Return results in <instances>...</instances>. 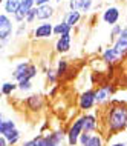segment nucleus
Instances as JSON below:
<instances>
[{"instance_id": "f257e3e1", "label": "nucleus", "mask_w": 127, "mask_h": 146, "mask_svg": "<svg viewBox=\"0 0 127 146\" xmlns=\"http://www.w3.org/2000/svg\"><path fill=\"white\" fill-rule=\"evenodd\" d=\"M109 108L104 111L103 128L109 135H116L127 129V105L120 100H110Z\"/></svg>"}, {"instance_id": "20e7f679", "label": "nucleus", "mask_w": 127, "mask_h": 146, "mask_svg": "<svg viewBox=\"0 0 127 146\" xmlns=\"http://www.w3.org/2000/svg\"><path fill=\"white\" fill-rule=\"evenodd\" d=\"M14 35V22L5 13L0 14V43H6L13 38Z\"/></svg>"}, {"instance_id": "dca6fc26", "label": "nucleus", "mask_w": 127, "mask_h": 146, "mask_svg": "<svg viewBox=\"0 0 127 146\" xmlns=\"http://www.w3.org/2000/svg\"><path fill=\"white\" fill-rule=\"evenodd\" d=\"M101 60L104 63H107V65H115V63H118L121 60V57L115 52V49L112 48V46H109V48H106L104 51H103Z\"/></svg>"}, {"instance_id": "c9c22d12", "label": "nucleus", "mask_w": 127, "mask_h": 146, "mask_svg": "<svg viewBox=\"0 0 127 146\" xmlns=\"http://www.w3.org/2000/svg\"><path fill=\"white\" fill-rule=\"evenodd\" d=\"M3 118H5V114H3L2 111H0V120H3Z\"/></svg>"}, {"instance_id": "f3484780", "label": "nucleus", "mask_w": 127, "mask_h": 146, "mask_svg": "<svg viewBox=\"0 0 127 146\" xmlns=\"http://www.w3.org/2000/svg\"><path fill=\"white\" fill-rule=\"evenodd\" d=\"M83 17L81 13H78V11H67V13H64V17H63V22L67 23V25L70 26V28H74V26H77L78 23H80Z\"/></svg>"}, {"instance_id": "4c0bfd02", "label": "nucleus", "mask_w": 127, "mask_h": 146, "mask_svg": "<svg viewBox=\"0 0 127 146\" xmlns=\"http://www.w3.org/2000/svg\"><path fill=\"white\" fill-rule=\"evenodd\" d=\"M3 2H5V0H0V5H3Z\"/></svg>"}, {"instance_id": "6ab92c4d", "label": "nucleus", "mask_w": 127, "mask_h": 146, "mask_svg": "<svg viewBox=\"0 0 127 146\" xmlns=\"http://www.w3.org/2000/svg\"><path fill=\"white\" fill-rule=\"evenodd\" d=\"M112 48L121 58L127 57V38H118L115 43H112Z\"/></svg>"}, {"instance_id": "cd10ccee", "label": "nucleus", "mask_w": 127, "mask_h": 146, "mask_svg": "<svg viewBox=\"0 0 127 146\" xmlns=\"http://www.w3.org/2000/svg\"><path fill=\"white\" fill-rule=\"evenodd\" d=\"M45 74H46V78H47V82H49V85H55L58 82V76H57V72H55V69H45Z\"/></svg>"}, {"instance_id": "b1692460", "label": "nucleus", "mask_w": 127, "mask_h": 146, "mask_svg": "<svg viewBox=\"0 0 127 146\" xmlns=\"http://www.w3.org/2000/svg\"><path fill=\"white\" fill-rule=\"evenodd\" d=\"M84 146H104V137L100 132H93Z\"/></svg>"}, {"instance_id": "0eeeda50", "label": "nucleus", "mask_w": 127, "mask_h": 146, "mask_svg": "<svg viewBox=\"0 0 127 146\" xmlns=\"http://www.w3.org/2000/svg\"><path fill=\"white\" fill-rule=\"evenodd\" d=\"M95 106H97V103H95V89L83 91L78 97V109L81 112H90Z\"/></svg>"}, {"instance_id": "2eb2a0df", "label": "nucleus", "mask_w": 127, "mask_h": 146, "mask_svg": "<svg viewBox=\"0 0 127 146\" xmlns=\"http://www.w3.org/2000/svg\"><path fill=\"white\" fill-rule=\"evenodd\" d=\"M37 8V20L38 22H49L55 14V8L52 5H41Z\"/></svg>"}, {"instance_id": "2f4dec72", "label": "nucleus", "mask_w": 127, "mask_h": 146, "mask_svg": "<svg viewBox=\"0 0 127 146\" xmlns=\"http://www.w3.org/2000/svg\"><path fill=\"white\" fill-rule=\"evenodd\" d=\"M41 5H51V0H35V6H41Z\"/></svg>"}, {"instance_id": "1a4fd4ad", "label": "nucleus", "mask_w": 127, "mask_h": 146, "mask_svg": "<svg viewBox=\"0 0 127 146\" xmlns=\"http://www.w3.org/2000/svg\"><path fill=\"white\" fill-rule=\"evenodd\" d=\"M34 38L37 40H45V38H51L54 35V25L49 22H41L40 25H37L32 31Z\"/></svg>"}, {"instance_id": "412c9836", "label": "nucleus", "mask_w": 127, "mask_h": 146, "mask_svg": "<svg viewBox=\"0 0 127 146\" xmlns=\"http://www.w3.org/2000/svg\"><path fill=\"white\" fill-rule=\"evenodd\" d=\"M5 139H6V141H8V145H9V146H17L18 143H20V140H22L20 129H18V128L13 129L11 132H8L5 135Z\"/></svg>"}, {"instance_id": "7ed1b4c3", "label": "nucleus", "mask_w": 127, "mask_h": 146, "mask_svg": "<svg viewBox=\"0 0 127 146\" xmlns=\"http://www.w3.org/2000/svg\"><path fill=\"white\" fill-rule=\"evenodd\" d=\"M66 139V131L55 129L46 134H38V146H60Z\"/></svg>"}, {"instance_id": "a878e982", "label": "nucleus", "mask_w": 127, "mask_h": 146, "mask_svg": "<svg viewBox=\"0 0 127 146\" xmlns=\"http://www.w3.org/2000/svg\"><path fill=\"white\" fill-rule=\"evenodd\" d=\"M121 29H122V26L120 25V23H116V25H113V26H112V29H110V35H109L110 43H115V42L118 40V38H120Z\"/></svg>"}, {"instance_id": "393cba45", "label": "nucleus", "mask_w": 127, "mask_h": 146, "mask_svg": "<svg viewBox=\"0 0 127 146\" xmlns=\"http://www.w3.org/2000/svg\"><path fill=\"white\" fill-rule=\"evenodd\" d=\"M67 71H69V63H67V60L66 58H60V60L57 62V68H55V72H57L58 78L64 77Z\"/></svg>"}, {"instance_id": "9b49d317", "label": "nucleus", "mask_w": 127, "mask_h": 146, "mask_svg": "<svg viewBox=\"0 0 127 146\" xmlns=\"http://www.w3.org/2000/svg\"><path fill=\"white\" fill-rule=\"evenodd\" d=\"M35 6V0H22V5L18 8V11L13 15L14 19V23H23L25 22V17L28 14V11L32 9Z\"/></svg>"}, {"instance_id": "58836bf2", "label": "nucleus", "mask_w": 127, "mask_h": 146, "mask_svg": "<svg viewBox=\"0 0 127 146\" xmlns=\"http://www.w3.org/2000/svg\"><path fill=\"white\" fill-rule=\"evenodd\" d=\"M126 146H127V141H126Z\"/></svg>"}, {"instance_id": "473e14b6", "label": "nucleus", "mask_w": 127, "mask_h": 146, "mask_svg": "<svg viewBox=\"0 0 127 146\" xmlns=\"http://www.w3.org/2000/svg\"><path fill=\"white\" fill-rule=\"evenodd\" d=\"M120 38H127V23L124 26H122V29H121V35H120Z\"/></svg>"}, {"instance_id": "4be33fe9", "label": "nucleus", "mask_w": 127, "mask_h": 146, "mask_svg": "<svg viewBox=\"0 0 127 146\" xmlns=\"http://www.w3.org/2000/svg\"><path fill=\"white\" fill-rule=\"evenodd\" d=\"M17 91V82H3L0 86V94L3 97H9Z\"/></svg>"}, {"instance_id": "a211bd4d", "label": "nucleus", "mask_w": 127, "mask_h": 146, "mask_svg": "<svg viewBox=\"0 0 127 146\" xmlns=\"http://www.w3.org/2000/svg\"><path fill=\"white\" fill-rule=\"evenodd\" d=\"M20 5H22V0H5V2H3V9H5V14L14 15L18 11Z\"/></svg>"}, {"instance_id": "ddd939ff", "label": "nucleus", "mask_w": 127, "mask_h": 146, "mask_svg": "<svg viewBox=\"0 0 127 146\" xmlns=\"http://www.w3.org/2000/svg\"><path fill=\"white\" fill-rule=\"evenodd\" d=\"M98 129V118L95 114L84 112L83 114V132H89L93 134Z\"/></svg>"}, {"instance_id": "f8f14e48", "label": "nucleus", "mask_w": 127, "mask_h": 146, "mask_svg": "<svg viewBox=\"0 0 127 146\" xmlns=\"http://www.w3.org/2000/svg\"><path fill=\"white\" fill-rule=\"evenodd\" d=\"M69 9L70 11H78L81 14L90 13L93 6V0H69Z\"/></svg>"}, {"instance_id": "6e6552de", "label": "nucleus", "mask_w": 127, "mask_h": 146, "mask_svg": "<svg viewBox=\"0 0 127 146\" xmlns=\"http://www.w3.org/2000/svg\"><path fill=\"white\" fill-rule=\"evenodd\" d=\"M23 103H25L26 109L29 112L38 114L43 108H45V97H43L41 94H31V96H28L25 100H23Z\"/></svg>"}, {"instance_id": "423d86ee", "label": "nucleus", "mask_w": 127, "mask_h": 146, "mask_svg": "<svg viewBox=\"0 0 127 146\" xmlns=\"http://www.w3.org/2000/svg\"><path fill=\"white\" fill-rule=\"evenodd\" d=\"M115 94V86L107 83V85H101L100 88L95 89V103L97 106H104L112 100V96Z\"/></svg>"}, {"instance_id": "7c9ffc66", "label": "nucleus", "mask_w": 127, "mask_h": 146, "mask_svg": "<svg viewBox=\"0 0 127 146\" xmlns=\"http://www.w3.org/2000/svg\"><path fill=\"white\" fill-rule=\"evenodd\" d=\"M22 146H38V135H35L29 140H25L22 143Z\"/></svg>"}, {"instance_id": "f704fd0d", "label": "nucleus", "mask_w": 127, "mask_h": 146, "mask_svg": "<svg viewBox=\"0 0 127 146\" xmlns=\"http://www.w3.org/2000/svg\"><path fill=\"white\" fill-rule=\"evenodd\" d=\"M110 146H126L124 141H115V143H112Z\"/></svg>"}, {"instance_id": "39448f33", "label": "nucleus", "mask_w": 127, "mask_h": 146, "mask_svg": "<svg viewBox=\"0 0 127 146\" xmlns=\"http://www.w3.org/2000/svg\"><path fill=\"white\" fill-rule=\"evenodd\" d=\"M83 132V115H80L78 118H75L72 121V125L69 126V129L66 131V140L69 146H77L78 145V139H80Z\"/></svg>"}, {"instance_id": "f03ea898", "label": "nucleus", "mask_w": 127, "mask_h": 146, "mask_svg": "<svg viewBox=\"0 0 127 146\" xmlns=\"http://www.w3.org/2000/svg\"><path fill=\"white\" fill-rule=\"evenodd\" d=\"M37 74H38V68L34 63L23 60V62H18L17 65L14 66V71L11 72V76H13L14 82H23V80L32 82L34 78L37 77Z\"/></svg>"}, {"instance_id": "bb28decb", "label": "nucleus", "mask_w": 127, "mask_h": 146, "mask_svg": "<svg viewBox=\"0 0 127 146\" xmlns=\"http://www.w3.org/2000/svg\"><path fill=\"white\" fill-rule=\"evenodd\" d=\"M34 88L32 82L29 80H23V82H17V91H20V92H31Z\"/></svg>"}, {"instance_id": "aec40b11", "label": "nucleus", "mask_w": 127, "mask_h": 146, "mask_svg": "<svg viewBox=\"0 0 127 146\" xmlns=\"http://www.w3.org/2000/svg\"><path fill=\"white\" fill-rule=\"evenodd\" d=\"M15 128H17V125H15V121L13 118H3V120H0V135L5 137L8 132H11Z\"/></svg>"}, {"instance_id": "c756f323", "label": "nucleus", "mask_w": 127, "mask_h": 146, "mask_svg": "<svg viewBox=\"0 0 127 146\" xmlns=\"http://www.w3.org/2000/svg\"><path fill=\"white\" fill-rule=\"evenodd\" d=\"M25 33H26V23H25V22H23V23H18V28L14 31V35H15V37H22Z\"/></svg>"}, {"instance_id": "9d476101", "label": "nucleus", "mask_w": 127, "mask_h": 146, "mask_svg": "<svg viewBox=\"0 0 127 146\" xmlns=\"http://www.w3.org/2000/svg\"><path fill=\"white\" fill-rule=\"evenodd\" d=\"M121 19V11L118 6H109L104 9V13H103V22L107 23L109 26H113L116 25L118 22H120Z\"/></svg>"}, {"instance_id": "4468645a", "label": "nucleus", "mask_w": 127, "mask_h": 146, "mask_svg": "<svg viewBox=\"0 0 127 146\" xmlns=\"http://www.w3.org/2000/svg\"><path fill=\"white\" fill-rule=\"evenodd\" d=\"M72 48V34H64L60 35L55 42V51L58 54H66Z\"/></svg>"}, {"instance_id": "72a5a7b5", "label": "nucleus", "mask_w": 127, "mask_h": 146, "mask_svg": "<svg viewBox=\"0 0 127 146\" xmlns=\"http://www.w3.org/2000/svg\"><path fill=\"white\" fill-rule=\"evenodd\" d=\"M0 146H9V145H8V141H6V139L3 135H0Z\"/></svg>"}, {"instance_id": "5701e85b", "label": "nucleus", "mask_w": 127, "mask_h": 146, "mask_svg": "<svg viewBox=\"0 0 127 146\" xmlns=\"http://www.w3.org/2000/svg\"><path fill=\"white\" fill-rule=\"evenodd\" d=\"M64 34H72V28L63 20L55 23L54 25V35H58V37H60V35H64Z\"/></svg>"}, {"instance_id": "c85d7f7f", "label": "nucleus", "mask_w": 127, "mask_h": 146, "mask_svg": "<svg viewBox=\"0 0 127 146\" xmlns=\"http://www.w3.org/2000/svg\"><path fill=\"white\" fill-rule=\"evenodd\" d=\"M35 20H37V8H32V9H29L28 11V14H26V17H25V23L28 25V23H34Z\"/></svg>"}, {"instance_id": "e433bc0d", "label": "nucleus", "mask_w": 127, "mask_h": 146, "mask_svg": "<svg viewBox=\"0 0 127 146\" xmlns=\"http://www.w3.org/2000/svg\"><path fill=\"white\" fill-rule=\"evenodd\" d=\"M55 2H57V3H61V2H64V0H55ZM67 2H69V0H67Z\"/></svg>"}]
</instances>
